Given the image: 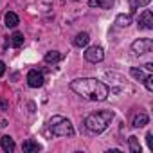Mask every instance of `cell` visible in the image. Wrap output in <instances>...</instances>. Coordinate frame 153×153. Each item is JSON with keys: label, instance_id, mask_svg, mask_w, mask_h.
Instances as JSON below:
<instances>
[{"label": "cell", "instance_id": "1", "mask_svg": "<svg viewBox=\"0 0 153 153\" xmlns=\"http://www.w3.org/2000/svg\"><path fill=\"white\" fill-rule=\"evenodd\" d=\"M70 90L90 101H105L110 94L108 87L96 78H81L70 83Z\"/></svg>", "mask_w": 153, "mask_h": 153}, {"label": "cell", "instance_id": "2", "mask_svg": "<svg viewBox=\"0 0 153 153\" xmlns=\"http://www.w3.org/2000/svg\"><path fill=\"white\" fill-rule=\"evenodd\" d=\"M43 133L47 137H72L74 135V126L68 119H65L61 115H54L47 123V128L43 130Z\"/></svg>", "mask_w": 153, "mask_h": 153}, {"label": "cell", "instance_id": "3", "mask_svg": "<svg viewBox=\"0 0 153 153\" xmlns=\"http://www.w3.org/2000/svg\"><path fill=\"white\" fill-rule=\"evenodd\" d=\"M112 119H114V112L112 110H99V112H94V114L87 115L85 126L92 133H101V131H105L108 128Z\"/></svg>", "mask_w": 153, "mask_h": 153}, {"label": "cell", "instance_id": "4", "mask_svg": "<svg viewBox=\"0 0 153 153\" xmlns=\"http://www.w3.org/2000/svg\"><path fill=\"white\" fill-rule=\"evenodd\" d=\"M151 49H153V42H151L149 38H139V40H135V42L131 43V51H133L137 56L146 54V52H149Z\"/></svg>", "mask_w": 153, "mask_h": 153}, {"label": "cell", "instance_id": "5", "mask_svg": "<svg viewBox=\"0 0 153 153\" xmlns=\"http://www.w3.org/2000/svg\"><path fill=\"white\" fill-rule=\"evenodd\" d=\"M85 59L90 61V63H99V61H103V59H105V51H103V47H99V45L88 47L87 52H85Z\"/></svg>", "mask_w": 153, "mask_h": 153}, {"label": "cell", "instance_id": "6", "mask_svg": "<svg viewBox=\"0 0 153 153\" xmlns=\"http://www.w3.org/2000/svg\"><path fill=\"white\" fill-rule=\"evenodd\" d=\"M43 74L42 72H38V70H31L29 74H27V83H29V87H33V88H40L42 85H43Z\"/></svg>", "mask_w": 153, "mask_h": 153}, {"label": "cell", "instance_id": "7", "mask_svg": "<svg viewBox=\"0 0 153 153\" xmlns=\"http://www.w3.org/2000/svg\"><path fill=\"white\" fill-rule=\"evenodd\" d=\"M139 27L140 29H153V15L149 9L142 11L140 16H139Z\"/></svg>", "mask_w": 153, "mask_h": 153}, {"label": "cell", "instance_id": "8", "mask_svg": "<svg viewBox=\"0 0 153 153\" xmlns=\"http://www.w3.org/2000/svg\"><path fill=\"white\" fill-rule=\"evenodd\" d=\"M90 7H97V9H112L114 7V0H88Z\"/></svg>", "mask_w": 153, "mask_h": 153}, {"label": "cell", "instance_id": "9", "mask_svg": "<svg viewBox=\"0 0 153 153\" xmlns=\"http://www.w3.org/2000/svg\"><path fill=\"white\" fill-rule=\"evenodd\" d=\"M0 146H2V149L7 151V153L15 151V140H13L9 135H4L2 139H0Z\"/></svg>", "mask_w": 153, "mask_h": 153}, {"label": "cell", "instance_id": "10", "mask_svg": "<svg viewBox=\"0 0 153 153\" xmlns=\"http://www.w3.org/2000/svg\"><path fill=\"white\" fill-rule=\"evenodd\" d=\"M22 149H24V151H27V153H31V151H40V149H42V146H40L36 140H33V139H27V140H24V144H22Z\"/></svg>", "mask_w": 153, "mask_h": 153}, {"label": "cell", "instance_id": "11", "mask_svg": "<svg viewBox=\"0 0 153 153\" xmlns=\"http://www.w3.org/2000/svg\"><path fill=\"white\" fill-rule=\"evenodd\" d=\"M148 121H149V117H148L146 114H137V115L133 117L131 126H133V128H142V126H146V124H148Z\"/></svg>", "mask_w": 153, "mask_h": 153}, {"label": "cell", "instance_id": "12", "mask_svg": "<svg viewBox=\"0 0 153 153\" xmlns=\"http://www.w3.org/2000/svg\"><path fill=\"white\" fill-rule=\"evenodd\" d=\"M6 25H7L9 29H15V27L18 25V16H16V13H13V11L6 13Z\"/></svg>", "mask_w": 153, "mask_h": 153}, {"label": "cell", "instance_id": "13", "mask_svg": "<svg viewBox=\"0 0 153 153\" xmlns=\"http://www.w3.org/2000/svg\"><path fill=\"white\" fill-rule=\"evenodd\" d=\"M88 40H90V38H88V34H87V33H79L78 36L74 38V45H76V47H87Z\"/></svg>", "mask_w": 153, "mask_h": 153}, {"label": "cell", "instance_id": "14", "mask_svg": "<svg viewBox=\"0 0 153 153\" xmlns=\"http://www.w3.org/2000/svg\"><path fill=\"white\" fill-rule=\"evenodd\" d=\"M115 24H117L119 27H126V25H130V24H131V15H117Z\"/></svg>", "mask_w": 153, "mask_h": 153}, {"label": "cell", "instance_id": "15", "mask_svg": "<svg viewBox=\"0 0 153 153\" xmlns=\"http://www.w3.org/2000/svg\"><path fill=\"white\" fill-rule=\"evenodd\" d=\"M43 59H45V63H56V61L61 59V54H59L58 51H49Z\"/></svg>", "mask_w": 153, "mask_h": 153}, {"label": "cell", "instance_id": "16", "mask_svg": "<svg viewBox=\"0 0 153 153\" xmlns=\"http://www.w3.org/2000/svg\"><path fill=\"white\" fill-rule=\"evenodd\" d=\"M128 142H130V149H131V153H140V142H139V139H137L135 135H131V137L128 139Z\"/></svg>", "mask_w": 153, "mask_h": 153}, {"label": "cell", "instance_id": "17", "mask_svg": "<svg viewBox=\"0 0 153 153\" xmlns=\"http://www.w3.org/2000/svg\"><path fill=\"white\" fill-rule=\"evenodd\" d=\"M11 43H13V47H22L24 45V34L22 33H15L13 36H11Z\"/></svg>", "mask_w": 153, "mask_h": 153}, {"label": "cell", "instance_id": "18", "mask_svg": "<svg viewBox=\"0 0 153 153\" xmlns=\"http://www.w3.org/2000/svg\"><path fill=\"white\" fill-rule=\"evenodd\" d=\"M149 2H151V0H130V7H131V11H137L139 7H144Z\"/></svg>", "mask_w": 153, "mask_h": 153}, {"label": "cell", "instance_id": "19", "mask_svg": "<svg viewBox=\"0 0 153 153\" xmlns=\"http://www.w3.org/2000/svg\"><path fill=\"white\" fill-rule=\"evenodd\" d=\"M130 72H131V76H133V78H135L137 81H142V79L146 78V76H144V72H142L140 68H135V67H133V68H131Z\"/></svg>", "mask_w": 153, "mask_h": 153}, {"label": "cell", "instance_id": "20", "mask_svg": "<svg viewBox=\"0 0 153 153\" xmlns=\"http://www.w3.org/2000/svg\"><path fill=\"white\" fill-rule=\"evenodd\" d=\"M142 81H144L146 90H149V92H151V90H153V76H151V74H149V76H146V78H144Z\"/></svg>", "mask_w": 153, "mask_h": 153}, {"label": "cell", "instance_id": "21", "mask_svg": "<svg viewBox=\"0 0 153 153\" xmlns=\"http://www.w3.org/2000/svg\"><path fill=\"white\" fill-rule=\"evenodd\" d=\"M9 108V101L4 99V97H0V112H6Z\"/></svg>", "mask_w": 153, "mask_h": 153}, {"label": "cell", "instance_id": "22", "mask_svg": "<svg viewBox=\"0 0 153 153\" xmlns=\"http://www.w3.org/2000/svg\"><path fill=\"white\" fill-rule=\"evenodd\" d=\"M146 142H148V148L149 149H153V133L149 131V133H146Z\"/></svg>", "mask_w": 153, "mask_h": 153}, {"label": "cell", "instance_id": "23", "mask_svg": "<svg viewBox=\"0 0 153 153\" xmlns=\"http://www.w3.org/2000/svg\"><path fill=\"white\" fill-rule=\"evenodd\" d=\"M4 72H6V63L0 61V76H4Z\"/></svg>", "mask_w": 153, "mask_h": 153}, {"label": "cell", "instance_id": "24", "mask_svg": "<svg viewBox=\"0 0 153 153\" xmlns=\"http://www.w3.org/2000/svg\"><path fill=\"white\" fill-rule=\"evenodd\" d=\"M144 67H146V68H148V70H153V65H151V63H146V65H144Z\"/></svg>", "mask_w": 153, "mask_h": 153}, {"label": "cell", "instance_id": "25", "mask_svg": "<svg viewBox=\"0 0 153 153\" xmlns=\"http://www.w3.org/2000/svg\"><path fill=\"white\" fill-rule=\"evenodd\" d=\"M74 2H79V0H74Z\"/></svg>", "mask_w": 153, "mask_h": 153}]
</instances>
